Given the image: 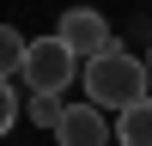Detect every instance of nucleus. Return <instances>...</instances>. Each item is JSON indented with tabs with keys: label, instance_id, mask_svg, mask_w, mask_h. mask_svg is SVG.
<instances>
[{
	"label": "nucleus",
	"instance_id": "nucleus-1",
	"mask_svg": "<svg viewBox=\"0 0 152 146\" xmlns=\"http://www.w3.org/2000/svg\"><path fill=\"white\" fill-rule=\"evenodd\" d=\"M146 91H152V73H146V61H134L128 49H110V55H97V61H85V97H91L97 110H134V104H146Z\"/></svg>",
	"mask_w": 152,
	"mask_h": 146
},
{
	"label": "nucleus",
	"instance_id": "nucleus-2",
	"mask_svg": "<svg viewBox=\"0 0 152 146\" xmlns=\"http://www.w3.org/2000/svg\"><path fill=\"white\" fill-rule=\"evenodd\" d=\"M73 79H79V55H73L61 36H37V43H31V61H24L31 97H61Z\"/></svg>",
	"mask_w": 152,
	"mask_h": 146
},
{
	"label": "nucleus",
	"instance_id": "nucleus-3",
	"mask_svg": "<svg viewBox=\"0 0 152 146\" xmlns=\"http://www.w3.org/2000/svg\"><path fill=\"white\" fill-rule=\"evenodd\" d=\"M55 36H61V43H67L79 61H97V55H110V49H116V36H110V18H104V12H91V6L61 12Z\"/></svg>",
	"mask_w": 152,
	"mask_h": 146
},
{
	"label": "nucleus",
	"instance_id": "nucleus-4",
	"mask_svg": "<svg viewBox=\"0 0 152 146\" xmlns=\"http://www.w3.org/2000/svg\"><path fill=\"white\" fill-rule=\"evenodd\" d=\"M110 140H116V128L104 122L97 104H67V116L55 128V146H110Z\"/></svg>",
	"mask_w": 152,
	"mask_h": 146
},
{
	"label": "nucleus",
	"instance_id": "nucleus-5",
	"mask_svg": "<svg viewBox=\"0 0 152 146\" xmlns=\"http://www.w3.org/2000/svg\"><path fill=\"white\" fill-rule=\"evenodd\" d=\"M116 146H152V97L116 116Z\"/></svg>",
	"mask_w": 152,
	"mask_h": 146
},
{
	"label": "nucleus",
	"instance_id": "nucleus-6",
	"mask_svg": "<svg viewBox=\"0 0 152 146\" xmlns=\"http://www.w3.org/2000/svg\"><path fill=\"white\" fill-rule=\"evenodd\" d=\"M24 61H31V43H24L12 24H0V79H12V73L24 79Z\"/></svg>",
	"mask_w": 152,
	"mask_h": 146
},
{
	"label": "nucleus",
	"instance_id": "nucleus-7",
	"mask_svg": "<svg viewBox=\"0 0 152 146\" xmlns=\"http://www.w3.org/2000/svg\"><path fill=\"white\" fill-rule=\"evenodd\" d=\"M61 116H67L61 97H31V122H37V128H61Z\"/></svg>",
	"mask_w": 152,
	"mask_h": 146
},
{
	"label": "nucleus",
	"instance_id": "nucleus-8",
	"mask_svg": "<svg viewBox=\"0 0 152 146\" xmlns=\"http://www.w3.org/2000/svg\"><path fill=\"white\" fill-rule=\"evenodd\" d=\"M12 122H18V97H12V85L0 79V134H12Z\"/></svg>",
	"mask_w": 152,
	"mask_h": 146
},
{
	"label": "nucleus",
	"instance_id": "nucleus-9",
	"mask_svg": "<svg viewBox=\"0 0 152 146\" xmlns=\"http://www.w3.org/2000/svg\"><path fill=\"white\" fill-rule=\"evenodd\" d=\"M146 73H152V55H146Z\"/></svg>",
	"mask_w": 152,
	"mask_h": 146
}]
</instances>
